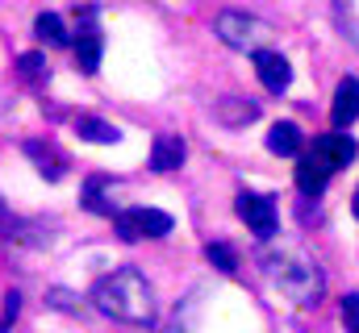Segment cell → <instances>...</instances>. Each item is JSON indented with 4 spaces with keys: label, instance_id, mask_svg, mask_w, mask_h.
<instances>
[{
    "label": "cell",
    "instance_id": "obj_1",
    "mask_svg": "<svg viewBox=\"0 0 359 333\" xmlns=\"http://www.w3.org/2000/svg\"><path fill=\"white\" fill-rule=\"evenodd\" d=\"M92 304L104 317L126 321V325H151L155 321V292H151V283L138 267H117L113 275L96 279Z\"/></svg>",
    "mask_w": 359,
    "mask_h": 333
},
{
    "label": "cell",
    "instance_id": "obj_2",
    "mask_svg": "<svg viewBox=\"0 0 359 333\" xmlns=\"http://www.w3.org/2000/svg\"><path fill=\"white\" fill-rule=\"evenodd\" d=\"M268 271L288 300H297L301 309H318V300H322V292H326V279H322L318 262L297 258V254H288V258L280 254V258H268Z\"/></svg>",
    "mask_w": 359,
    "mask_h": 333
},
{
    "label": "cell",
    "instance_id": "obj_3",
    "mask_svg": "<svg viewBox=\"0 0 359 333\" xmlns=\"http://www.w3.org/2000/svg\"><path fill=\"white\" fill-rule=\"evenodd\" d=\"M213 29H217V38H222L230 50H243V55H259V50H268V38H271L268 21L255 17V13H243V8H226V13H217Z\"/></svg>",
    "mask_w": 359,
    "mask_h": 333
},
{
    "label": "cell",
    "instance_id": "obj_4",
    "mask_svg": "<svg viewBox=\"0 0 359 333\" xmlns=\"http://www.w3.org/2000/svg\"><path fill=\"white\" fill-rule=\"evenodd\" d=\"M172 213L163 208H147V204H134V208H121L113 213V229L121 242H151V238H168L172 234Z\"/></svg>",
    "mask_w": 359,
    "mask_h": 333
},
{
    "label": "cell",
    "instance_id": "obj_5",
    "mask_svg": "<svg viewBox=\"0 0 359 333\" xmlns=\"http://www.w3.org/2000/svg\"><path fill=\"white\" fill-rule=\"evenodd\" d=\"M72 46H76V59H80V71L84 76H96V67H100V50H104V34H100V25H96V8H80V25H76V38H72Z\"/></svg>",
    "mask_w": 359,
    "mask_h": 333
},
{
    "label": "cell",
    "instance_id": "obj_6",
    "mask_svg": "<svg viewBox=\"0 0 359 333\" xmlns=\"http://www.w3.org/2000/svg\"><path fill=\"white\" fill-rule=\"evenodd\" d=\"M234 213L247 221V229H251V234H259V238H271V234H276V200H271V196H259V192H238Z\"/></svg>",
    "mask_w": 359,
    "mask_h": 333
},
{
    "label": "cell",
    "instance_id": "obj_7",
    "mask_svg": "<svg viewBox=\"0 0 359 333\" xmlns=\"http://www.w3.org/2000/svg\"><path fill=\"white\" fill-rule=\"evenodd\" d=\"M355 150L359 146H355L351 134H322V138H313V146H309V155H313L322 166H330V175L343 171V166H351Z\"/></svg>",
    "mask_w": 359,
    "mask_h": 333
},
{
    "label": "cell",
    "instance_id": "obj_8",
    "mask_svg": "<svg viewBox=\"0 0 359 333\" xmlns=\"http://www.w3.org/2000/svg\"><path fill=\"white\" fill-rule=\"evenodd\" d=\"M251 59H255V76H259V83L268 87L271 96L288 92V83H292V63H288L280 50H259V55H251Z\"/></svg>",
    "mask_w": 359,
    "mask_h": 333
},
{
    "label": "cell",
    "instance_id": "obj_9",
    "mask_svg": "<svg viewBox=\"0 0 359 333\" xmlns=\"http://www.w3.org/2000/svg\"><path fill=\"white\" fill-rule=\"evenodd\" d=\"M355 117H359V80H355V76H343L339 87H334L330 121H334V129H339V134H347V129L355 125Z\"/></svg>",
    "mask_w": 359,
    "mask_h": 333
},
{
    "label": "cell",
    "instance_id": "obj_10",
    "mask_svg": "<svg viewBox=\"0 0 359 333\" xmlns=\"http://www.w3.org/2000/svg\"><path fill=\"white\" fill-rule=\"evenodd\" d=\"M268 150L271 155H280V159H297L301 150H305V134H301V125L297 121H276L268 129Z\"/></svg>",
    "mask_w": 359,
    "mask_h": 333
},
{
    "label": "cell",
    "instance_id": "obj_11",
    "mask_svg": "<svg viewBox=\"0 0 359 333\" xmlns=\"http://www.w3.org/2000/svg\"><path fill=\"white\" fill-rule=\"evenodd\" d=\"M184 159H188V146H184L180 134H159L155 138V146H151V166L155 171H180Z\"/></svg>",
    "mask_w": 359,
    "mask_h": 333
},
{
    "label": "cell",
    "instance_id": "obj_12",
    "mask_svg": "<svg viewBox=\"0 0 359 333\" xmlns=\"http://www.w3.org/2000/svg\"><path fill=\"white\" fill-rule=\"evenodd\" d=\"M326 183H330V166H322L309 150H305V155L297 159V187H301L305 196H322Z\"/></svg>",
    "mask_w": 359,
    "mask_h": 333
},
{
    "label": "cell",
    "instance_id": "obj_13",
    "mask_svg": "<svg viewBox=\"0 0 359 333\" xmlns=\"http://www.w3.org/2000/svg\"><path fill=\"white\" fill-rule=\"evenodd\" d=\"M213 117H217L226 129H243V125H251V121L259 117V104H255V100H243V96H230V100L217 104Z\"/></svg>",
    "mask_w": 359,
    "mask_h": 333
},
{
    "label": "cell",
    "instance_id": "obj_14",
    "mask_svg": "<svg viewBox=\"0 0 359 333\" xmlns=\"http://www.w3.org/2000/svg\"><path fill=\"white\" fill-rule=\"evenodd\" d=\"M25 155L38 163V171H42V179H63V166H67V159L50 146V142H25Z\"/></svg>",
    "mask_w": 359,
    "mask_h": 333
},
{
    "label": "cell",
    "instance_id": "obj_15",
    "mask_svg": "<svg viewBox=\"0 0 359 333\" xmlns=\"http://www.w3.org/2000/svg\"><path fill=\"white\" fill-rule=\"evenodd\" d=\"M34 34H38V42H46V46H72V34H67V25H63L59 13H38V17H34Z\"/></svg>",
    "mask_w": 359,
    "mask_h": 333
},
{
    "label": "cell",
    "instance_id": "obj_16",
    "mask_svg": "<svg viewBox=\"0 0 359 333\" xmlns=\"http://www.w3.org/2000/svg\"><path fill=\"white\" fill-rule=\"evenodd\" d=\"M76 134H80L84 142H96V146H113V142H121V129L109 125V121H100V117H80V121H76Z\"/></svg>",
    "mask_w": 359,
    "mask_h": 333
},
{
    "label": "cell",
    "instance_id": "obj_17",
    "mask_svg": "<svg viewBox=\"0 0 359 333\" xmlns=\"http://www.w3.org/2000/svg\"><path fill=\"white\" fill-rule=\"evenodd\" d=\"M104 175H92L88 183H84V208L88 213H100V217H113V204L104 200Z\"/></svg>",
    "mask_w": 359,
    "mask_h": 333
},
{
    "label": "cell",
    "instance_id": "obj_18",
    "mask_svg": "<svg viewBox=\"0 0 359 333\" xmlns=\"http://www.w3.org/2000/svg\"><path fill=\"white\" fill-rule=\"evenodd\" d=\"M205 258H209L222 275H234V271H238V254H234V246H226V242H209V246H205Z\"/></svg>",
    "mask_w": 359,
    "mask_h": 333
},
{
    "label": "cell",
    "instance_id": "obj_19",
    "mask_svg": "<svg viewBox=\"0 0 359 333\" xmlns=\"http://www.w3.org/2000/svg\"><path fill=\"white\" fill-rule=\"evenodd\" d=\"M17 76H21L25 83H46V59L34 55V50L21 55V59H17Z\"/></svg>",
    "mask_w": 359,
    "mask_h": 333
},
{
    "label": "cell",
    "instance_id": "obj_20",
    "mask_svg": "<svg viewBox=\"0 0 359 333\" xmlns=\"http://www.w3.org/2000/svg\"><path fill=\"white\" fill-rule=\"evenodd\" d=\"M25 229H29V225H25L21 217H13V213L0 204V238H8V242H25Z\"/></svg>",
    "mask_w": 359,
    "mask_h": 333
},
{
    "label": "cell",
    "instance_id": "obj_21",
    "mask_svg": "<svg viewBox=\"0 0 359 333\" xmlns=\"http://www.w3.org/2000/svg\"><path fill=\"white\" fill-rule=\"evenodd\" d=\"M343 325H347V333H359V292L343 296Z\"/></svg>",
    "mask_w": 359,
    "mask_h": 333
},
{
    "label": "cell",
    "instance_id": "obj_22",
    "mask_svg": "<svg viewBox=\"0 0 359 333\" xmlns=\"http://www.w3.org/2000/svg\"><path fill=\"white\" fill-rule=\"evenodd\" d=\"M17 313H21V292H8V296H4V317H0V333L13 330Z\"/></svg>",
    "mask_w": 359,
    "mask_h": 333
},
{
    "label": "cell",
    "instance_id": "obj_23",
    "mask_svg": "<svg viewBox=\"0 0 359 333\" xmlns=\"http://www.w3.org/2000/svg\"><path fill=\"white\" fill-rule=\"evenodd\" d=\"M351 213H355V221H359V187H355V196H351Z\"/></svg>",
    "mask_w": 359,
    "mask_h": 333
}]
</instances>
